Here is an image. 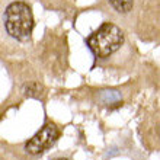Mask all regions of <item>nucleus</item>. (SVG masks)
<instances>
[{
	"mask_svg": "<svg viewBox=\"0 0 160 160\" xmlns=\"http://www.w3.org/2000/svg\"><path fill=\"white\" fill-rule=\"evenodd\" d=\"M58 135L60 131L55 127V124L48 122L25 144V150L29 154H41L57 141Z\"/></svg>",
	"mask_w": 160,
	"mask_h": 160,
	"instance_id": "7ed1b4c3",
	"label": "nucleus"
},
{
	"mask_svg": "<svg viewBox=\"0 0 160 160\" xmlns=\"http://www.w3.org/2000/svg\"><path fill=\"white\" fill-rule=\"evenodd\" d=\"M4 26L8 34L18 41H28L34 28L32 10L25 2H13L4 12Z\"/></svg>",
	"mask_w": 160,
	"mask_h": 160,
	"instance_id": "f257e3e1",
	"label": "nucleus"
},
{
	"mask_svg": "<svg viewBox=\"0 0 160 160\" xmlns=\"http://www.w3.org/2000/svg\"><path fill=\"white\" fill-rule=\"evenodd\" d=\"M54 160H70V159H66V157H58V159H54Z\"/></svg>",
	"mask_w": 160,
	"mask_h": 160,
	"instance_id": "0eeeda50",
	"label": "nucleus"
},
{
	"mask_svg": "<svg viewBox=\"0 0 160 160\" xmlns=\"http://www.w3.org/2000/svg\"><path fill=\"white\" fill-rule=\"evenodd\" d=\"M124 42V34L114 23H103L88 38V45L99 58H105L119 50Z\"/></svg>",
	"mask_w": 160,
	"mask_h": 160,
	"instance_id": "f03ea898",
	"label": "nucleus"
},
{
	"mask_svg": "<svg viewBox=\"0 0 160 160\" xmlns=\"http://www.w3.org/2000/svg\"><path fill=\"white\" fill-rule=\"evenodd\" d=\"M22 93L25 98H34V99H42L45 95V88L38 82H31L26 83L22 88Z\"/></svg>",
	"mask_w": 160,
	"mask_h": 160,
	"instance_id": "20e7f679",
	"label": "nucleus"
},
{
	"mask_svg": "<svg viewBox=\"0 0 160 160\" xmlns=\"http://www.w3.org/2000/svg\"><path fill=\"white\" fill-rule=\"evenodd\" d=\"M99 99L103 105H119L122 102L121 95L117 90H102Z\"/></svg>",
	"mask_w": 160,
	"mask_h": 160,
	"instance_id": "39448f33",
	"label": "nucleus"
},
{
	"mask_svg": "<svg viewBox=\"0 0 160 160\" xmlns=\"http://www.w3.org/2000/svg\"><path fill=\"white\" fill-rule=\"evenodd\" d=\"M109 3L112 4V8L119 13H128L132 9L134 0H109Z\"/></svg>",
	"mask_w": 160,
	"mask_h": 160,
	"instance_id": "423d86ee",
	"label": "nucleus"
}]
</instances>
